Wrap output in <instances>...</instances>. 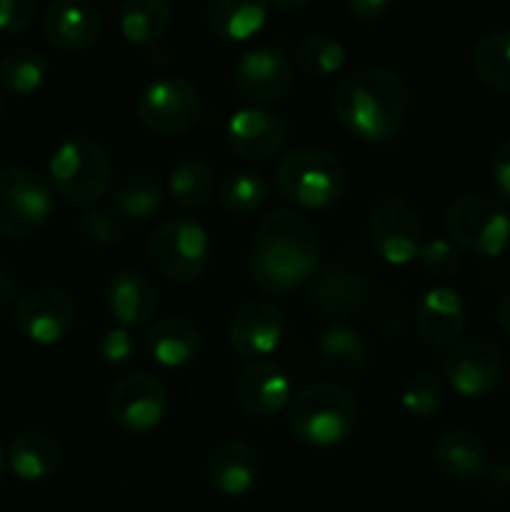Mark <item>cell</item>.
I'll list each match as a JSON object with an SVG mask.
<instances>
[{"label":"cell","mask_w":510,"mask_h":512,"mask_svg":"<svg viewBox=\"0 0 510 512\" xmlns=\"http://www.w3.org/2000/svg\"><path fill=\"white\" fill-rule=\"evenodd\" d=\"M320 240L308 218L293 208H275L260 220L250 245L248 270L268 295H288L315 280Z\"/></svg>","instance_id":"cell-1"},{"label":"cell","mask_w":510,"mask_h":512,"mask_svg":"<svg viewBox=\"0 0 510 512\" xmlns=\"http://www.w3.org/2000/svg\"><path fill=\"white\" fill-rule=\"evenodd\" d=\"M410 93L405 80L388 68H363L335 90L338 123L363 143L393 138L408 113Z\"/></svg>","instance_id":"cell-2"},{"label":"cell","mask_w":510,"mask_h":512,"mask_svg":"<svg viewBox=\"0 0 510 512\" xmlns=\"http://www.w3.org/2000/svg\"><path fill=\"white\" fill-rule=\"evenodd\" d=\"M358 400L335 380H315L290 400L288 425L295 438L313 448H333L353 433Z\"/></svg>","instance_id":"cell-3"},{"label":"cell","mask_w":510,"mask_h":512,"mask_svg":"<svg viewBox=\"0 0 510 512\" xmlns=\"http://www.w3.org/2000/svg\"><path fill=\"white\" fill-rule=\"evenodd\" d=\"M278 193L308 210H328L348 195V173L333 153L315 145L290 150L275 170Z\"/></svg>","instance_id":"cell-4"},{"label":"cell","mask_w":510,"mask_h":512,"mask_svg":"<svg viewBox=\"0 0 510 512\" xmlns=\"http://www.w3.org/2000/svg\"><path fill=\"white\" fill-rule=\"evenodd\" d=\"M50 185L75 208H90L113 185V160L103 143L88 135L65 138L48 160Z\"/></svg>","instance_id":"cell-5"},{"label":"cell","mask_w":510,"mask_h":512,"mask_svg":"<svg viewBox=\"0 0 510 512\" xmlns=\"http://www.w3.org/2000/svg\"><path fill=\"white\" fill-rule=\"evenodd\" d=\"M53 188L43 175L20 165L0 168V235L33 238L53 215Z\"/></svg>","instance_id":"cell-6"},{"label":"cell","mask_w":510,"mask_h":512,"mask_svg":"<svg viewBox=\"0 0 510 512\" xmlns=\"http://www.w3.org/2000/svg\"><path fill=\"white\" fill-rule=\"evenodd\" d=\"M150 265L170 283H193L210 263V240L193 218H168L153 230L148 243Z\"/></svg>","instance_id":"cell-7"},{"label":"cell","mask_w":510,"mask_h":512,"mask_svg":"<svg viewBox=\"0 0 510 512\" xmlns=\"http://www.w3.org/2000/svg\"><path fill=\"white\" fill-rule=\"evenodd\" d=\"M445 230L468 253L498 258L510 243V215L500 200L470 193L448 205Z\"/></svg>","instance_id":"cell-8"},{"label":"cell","mask_w":510,"mask_h":512,"mask_svg":"<svg viewBox=\"0 0 510 512\" xmlns=\"http://www.w3.org/2000/svg\"><path fill=\"white\" fill-rule=\"evenodd\" d=\"M203 115L200 90L180 75H165L145 85L138 98V118L150 133L180 135L193 130Z\"/></svg>","instance_id":"cell-9"},{"label":"cell","mask_w":510,"mask_h":512,"mask_svg":"<svg viewBox=\"0 0 510 512\" xmlns=\"http://www.w3.org/2000/svg\"><path fill=\"white\" fill-rule=\"evenodd\" d=\"M423 218L410 200L388 195L378 200L368 220L370 248L388 265L413 263L423 248Z\"/></svg>","instance_id":"cell-10"},{"label":"cell","mask_w":510,"mask_h":512,"mask_svg":"<svg viewBox=\"0 0 510 512\" xmlns=\"http://www.w3.org/2000/svg\"><path fill=\"white\" fill-rule=\"evenodd\" d=\"M443 380L463 398H483L498 390L508 375V360L493 343L480 338L458 340L440 363Z\"/></svg>","instance_id":"cell-11"},{"label":"cell","mask_w":510,"mask_h":512,"mask_svg":"<svg viewBox=\"0 0 510 512\" xmlns=\"http://www.w3.org/2000/svg\"><path fill=\"white\" fill-rule=\"evenodd\" d=\"M293 88V60L283 48L260 45L240 55L233 68V90L250 105H270L283 100Z\"/></svg>","instance_id":"cell-12"},{"label":"cell","mask_w":510,"mask_h":512,"mask_svg":"<svg viewBox=\"0 0 510 512\" xmlns=\"http://www.w3.org/2000/svg\"><path fill=\"white\" fill-rule=\"evenodd\" d=\"M108 413L113 423L125 433H150L163 423L165 413H168V393L155 375H125L110 390Z\"/></svg>","instance_id":"cell-13"},{"label":"cell","mask_w":510,"mask_h":512,"mask_svg":"<svg viewBox=\"0 0 510 512\" xmlns=\"http://www.w3.org/2000/svg\"><path fill=\"white\" fill-rule=\"evenodd\" d=\"M75 323V303L65 290L40 285L15 303V325L35 345H55Z\"/></svg>","instance_id":"cell-14"},{"label":"cell","mask_w":510,"mask_h":512,"mask_svg":"<svg viewBox=\"0 0 510 512\" xmlns=\"http://www.w3.org/2000/svg\"><path fill=\"white\" fill-rule=\"evenodd\" d=\"M225 138L238 158L265 163L283 153L290 138V128L280 115L250 105V108H240L230 115Z\"/></svg>","instance_id":"cell-15"},{"label":"cell","mask_w":510,"mask_h":512,"mask_svg":"<svg viewBox=\"0 0 510 512\" xmlns=\"http://www.w3.org/2000/svg\"><path fill=\"white\" fill-rule=\"evenodd\" d=\"M285 335V315L273 300H248L228 323V343L243 358L263 360L275 353Z\"/></svg>","instance_id":"cell-16"},{"label":"cell","mask_w":510,"mask_h":512,"mask_svg":"<svg viewBox=\"0 0 510 512\" xmlns=\"http://www.w3.org/2000/svg\"><path fill=\"white\" fill-rule=\"evenodd\" d=\"M40 30L53 48L80 53L103 35V13L93 0H53L43 10Z\"/></svg>","instance_id":"cell-17"},{"label":"cell","mask_w":510,"mask_h":512,"mask_svg":"<svg viewBox=\"0 0 510 512\" xmlns=\"http://www.w3.org/2000/svg\"><path fill=\"white\" fill-rule=\"evenodd\" d=\"M235 398L250 418L270 420L290 405L293 385L270 360H250L235 378Z\"/></svg>","instance_id":"cell-18"},{"label":"cell","mask_w":510,"mask_h":512,"mask_svg":"<svg viewBox=\"0 0 510 512\" xmlns=\"http://www.w3.org/2000/svg\"><path fill=\"white\" fill-rule=\"evenodd\" d=\"M373 285L360 268L353 265H333L323 270L310 290L315 308L330 318H353L370 305Z\"/></svg>","instance_id":"cell-19"},{"label":"cell","mask_w":510,"mask_h":512,"mask_svg":"<svg viewBox=\"0 0 510 512\" xmlns=\"http://www.w3.org/2000/svg\"><path fill=\"white\" fill-rule=\"evenodd\" d=\"M105 303L118 325L138 330L153 323L158 313V290L148 275L138 270H120L105 288Z\"/></svg>","instance_id":"cell-20"},{"label":"cell","mask_w":510,"mask_h":512,"mask_svg":"<svg viewBox=\"0 0 510 512\" xmlns=\"http://www.w3.org/2000/svg\"><path fill=\"white\" fill-rule=\"evenodd\" d=\"M465 320H468V313H465L463 298L445 285L430 288L415 308L418 335L435 348L458 343L465 330Z\"/></svg>","instance_id":"cell-21"},{"label":"cell","mask_w":510,"mask_h":512,"mask_svg":"<svg viewBox=\"0 0 510 512\" xmlns=\"http://www.w3.org/2000/svg\"><path fill=\"white\" fill-rule=\"evenodd\" d=\"M260 460L253 445L243 440H225L210 453L208 480L225 498H240L258 483Z\"/></svg>","instance_id":"cell-22"},{"label":"cell","mask_w":510,"mask_h":512,"mask_svg":"<svg viewBox=\"0 0 510 512\" xmlns=\"http://www.w3.org/2000/svg\"><path fill=\"white\" fill-rule=\"evenodd\" d=\"M63 448L48 430H25L8 450V468L25 483H40L58 473Z\"/></svg>","instance_id":"cell-23"},{"label":"cell","mask_w":510,"mask_h":512,"mask_svg":"<svg viewBox=\"0 0 510 512\" xmlns=\"http://www.w3.org/2000/svg\"><path fill=\"white\" fill-rule=\"evenodd\" d=\"M315 358L333 378L353 380L368 368V345L348 325H330L315 343Z\"/></svg>","instance_id":"cell-24"},{"label":"cell","mask_w":510,"mask_h":512,"mask_svg":"<svg viewBox=\"0 0 510 512\" xmlns=\"http://www.w3.org/2000/svg\"><path fill=\"white\" fill-rule=\"evenodd\" d=\"M435 465L443 470L448 478L460 480V483H470L478 480L485 473L488 465V450H485L483 440L470 430H445L438 438L433 450Z\"/></svg>","instance_id":"cell-25"},{"label":"cell","mask_w":510,"mask_h":512,"mask_svg":"<svg viewBox=\"0 0 510 512\" xmlns=\"http://www.w3.org/2000/svg\"><path fill=\"white\" fill-rule=\"evenodd\" d=\"M145 350L163 368H183L200 353V333L190 320L163 318L145 333Z\"/></svg>","instance_id":"cell-26"},{"label":"cell","mask_w":510,"mask_h":512,"mask_svg":"<svg viewBox=\"0 0 510 512\" xmlns=\"http://www.w3.org/2000/svg\"><path fill=\"white\" fill-rule=\"evenodd\" d=\"M205 18L220 40L243 43L263 30L268 0H210Z\"/></svg>","instance_id":"cell-27"},{"label":"cell","mask_w":510,"mask_h":512,"mask_svg":"<svg viewBox=\"0 0 510 512\" xmlns=\"http://www.w3.org/2000/svg\"><path fill=\"white\" fill-rule=\"evenodd\" d=\"M170 18L173 10L168 0H123L118 23L128 43L138 48H155L168 33Z\"/></svg>","instance_id":"cell-28"},{"label":"cell","mask_w":510,"mask_h":512,"mask_svg":"<svg viewBox=\"0 0 510 512\" xmlns=\"http://www.w3.org/2000/svg\"><path fill=\"white\" fill-rule=\"evenodd\" d=\"M110 200H113L115 215H120L123 220H130V223H148L163 208L165 188L153 175L133 173L125 175V178H120L115 183Z\"/></svg>","instance_id":"cell-29"},{"label":"cell","mask_w":510,"mask_h":512,"mask_svg":"<svg viewBox=\"0 0 510 512\" xmlns=\"http://www.w3.org/2000/svg\"><path fill=\"white\" fill-rule=\"evenodd\" d=\"M470 65L480 83L510 93V30H495L480 38L470 53Z\"/></svg>","instance_id":"cell-30"},{"label":"cell","mask_w":510,"mask_h":512,"mask_svg":"<svg viewBox=\"0 0 510 512\" xmlns=\"http://www.w3.org/2000/svg\"><path fill=\"white\" fill-rule=\"evenodd\" d=\"M168 193L183 210H200L213 200L215 173L198 158H185L170 170Z\"/></svg>","instance_id":"cell-31"},{"label":"cell","mask_w":510,"mask_h":512,"mask_svg":"<svg viewBox=\"0 0 510 512\" xmlns=\"http://www.w3.org/2000/svg\"><path fill=\"white\" fill-rule=\"evenodd\" d=\"M48 78V63L33 48H15L0 60V90L10 95H33Z\"/></svg>","instance_id":"cell-32"},{"label":"cell","mask_w":510,"mask_h":512,"mask_svg":"<svg viewBox=\"0 0 510 512\" xmlns=\"http://www.w3.org/2000/svg\"><path fill=\"white\" fill-rule=\"evenodd\" d=\"M295 65L308 78H328L345 65V48L333 35H308L295 48Z\"/></svg>","instance_id":"cell-33"},{"label":"cell","mask_w":510,"mask_h":512,"mask_svg":"<svg viewBox=\"0 0 510 512\" xmlns=\"http://www.w3.org/2000/svg\"><path fill=\"white\" fill-rule=\"evenodd\" d=\"M268 190V183L260 173L238 170L220 183L218 203L230 215H250L263 208V203L268 200Z\"/></svg>","instance_id":"cell-34"},{"label":"cell","mask_w":510,"mask_h":512,"mask_svg":"<svg viewBox=\"0 0 510 512\" xmlns=\"http://www.w3.org/2000/svg\"><path fill=\"white\" fill-rule=\"evenodd\" d=\"M445 403V383L433 373H418L400 390V405L415 418H430Z\"/></svg>","instance_id":"cell-35"},{"label":"cell","mask_w":510,"mask_h":512,"mask_svg":"<svg viewBox=\"0 0 510 512\" xmlns=\"http://www.w3.org/2000/svg\"><path fill=\"white\" fill-rule=\"evenodd\" d=\"M98 355L108 368H120L128 365L130 358L135 355V338L133 330L115 325V328L105 330L98 340Z\"/></svg>","instance_id":"cell-36"},{"label":"cell","mask_w":510,"mask_h":512,"mask_svg":"<svg viewBox=\"0 0 510 512\" xmlns=\"http://www.w3.org/2000/svg\"><path fill=\"white\" fill-rule=\"evenodd\" d=\"M418 258L423 260L425 270L438 275V278H450V275H455L460 270V255L458 250H455L453 240H428V243H423V248H420Z\"/></svg>","instance_id":"cell-37"},{"label":"cell","mask_w":510,"mask_h":512,"mask_svg":"<svg viewBox=\"0 0 510 512\" xmlns=\"http://www.w3.org/2000/svg\"><path fill=\"white\" fill-rule=\"evenodd\" d=\"M80 228H83V233L98 245H115L123 238V223H120L110 210L103 208L88 210V213L80 218Z\"/></svg>","instance_id":"cell-38"},{"label":"cell","mask_w":510,"mask_h":512,"mask_svg":"<svg viewBox=\"0 0 510 512\" xmlns=\"http://www.w3.org/2000/svg\"><path fill=\"white\" fill-rule=\"evenodd\" d=\"M35 0H0V33L20 35L33 25Z\"/></svg>","instance_id":"cell-39"},{"label":"cell","mask_w":510,"mask_h":512,"mask_svg":"<svg viewBox=\"0 0 510 512\" xmlns=\"http://www.w3.org/2000/svg\"><path fill=\"white\" fill-rule=\"evenodd\" d=\"M393 5L395 0H345V8H348L350 18L365 25L380 23L393 10Z\"/></svg>","instance_id":"cell-40"},{"label":"cell","mask_w":510,"mask_h":512,"mask_svg":"<svg viewBox=\"0 0 510 512\" xmlns=\"http://www.w3.org/2000/svg\"><path fill=\"white\" fill-rule=\"evenodd\" d=\"M490 175H493V185L498 195L510 205V138L495 150L493 163H490Z\"/></svg>","instance_id":"cell-41"},{"label":"cell","mask_w":510,"mask_h":512,"mask_svg":"<svg viewBox=\"0 0 510 512\" xmlns=\"http://www.w3.org/2000/svg\"><path fill=\"white\" fill-rule=\"evenodd\" d=\"M488 485L495 490L510 488V463H498L488 470Z\"/></svg>","instance_id":"cell-42"},{"label":"cell","mask_w":510,"mask_h":512,"mask_svg":"<svg viewBox=\"0 0 510 512\" xmlns=\"http://www.w3.org/2000/svg\"><path fill=\"white\" fill-rule=\"evenodd\" d=\"M15 295H18V280H15L8 270L0 268V308L8 305Z\"/></svg>","instance_id":"cell-43"},{"label":"cell","mask_w":510,"mask_h":512,"mask_svg":"<svg viewBox=\"0 0 510 512\" xmlns=\"http://www.w3.org/2000/svg\"><path fill=\"white\" fill-rule=\"evenodd\" d=\"M495 318H498L500 330H503V333L510 338V290L503 295V298H500L498 308H495Z\"/></svg>","instance_id":"cell-44"},{"label":"cell","mask_w":510,"mask_h":512,"mask_svg":"<svg viewBox=\"0 0 510 512\" xmlns=\"http://www.w3.org/2000/svg\"><path fill=\"white\" fill-rule=\"evenodd\" d=\"M268 3H273L275 8H280V10H300V8H305L310 0H268Z\"/></svg>","instance_id":"cell-45"},{"label":"cell","mask_w":510,"mask_h":512,"mask_svg":"<svg viewBox=\"0 0 510 512\" xmlns=\"http://www.w3.org/2000/svg\"><path fill=\"white\" fill-rule=\"evenodd\" d=\"M5 470H8V455H5V450L0 448V480H3Z\"/></svg>","instance_id":"cell-46"},{"label":"cell","mask_w":510,"mask_h":512,"mask_svg":"<svg viewBox=\"0 0 510 512\" xmlns=\"http://www.w3.org/2000/svg\"><path fill=\"white\" fill-rule=\"evenodd\" d=\"M3 113H5V98L3 93H0V118H3Z\"/></svg>","instance_id":"cell-47"},{"label":"cell","mask_w":510,"mask_h":512,"mask_svg":"<svg viewBox=\"0 0 510 512\" xmlns=\"http://www.w3.org/2000/svg\"><path fill=\"white\" fill-rule=\"evenodd\" d=\"M508 270H510V250H508Z\"/></svg>","instance_id":"cell-48"}]
</instances>
